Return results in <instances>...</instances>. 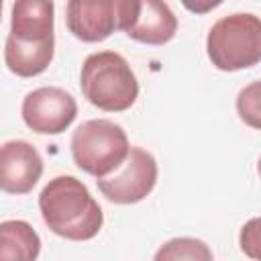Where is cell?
I'll return each instance as SVG.
<instances>
[{
    "instance_id": "cell-15",
    "label": "cell",
    "mask_w": 261,
    "mask_h": 261,
    "mask_svg": "<svg viewBox=\"0 0 261 261\" xmlns=\"http://www.w3.org/2000/svg\"><path fill=\"white\" fill-rule=\"evenodd\" d=\"M239 245L249 259L261 261V216H255L241 226Z\"/></svg>"
},
{
    "instance_id": "cell-1",
    "label": "cell",
    "mask_w": 261,
    "mask_h": 261,
    "mask_svg": "<svg viewBox=\"0 0 261 261\" xmlns=\"http://www.w3.org/2000/svg\"><path fill=\"white\" fill-rule=\"evenodd\" d=\"M43 222L67 241H90L102 224L104 214L86 184L73 175H57L39 194Z\"/></svg>"
},
{
    "instance_id": "cell-14",
    "label": "cell",
    "mask_w": 261,
    "mask_h": 261,
    "mask_svg": "<svg viewBox=\"0 0 261 261\" xmlns=\"http://www.w3.org/2000/svg\"><path fill=\"white\" fill-rule=\"evenodd\" d=\"M237 112L247 126L261 130V80L247 84L237 94Z\"/></svg>"
},
{
    "instance_id": "cell-8",
    "label": "cell",
    "mask_w": 261,
    "mask_h": 261,
    "mask_svg": "<svg viewBox=\"0 0 261 261\" xmlns=\"http://www.w3.org/2000/svg\"><path fill=\"white\" fill-rule=\"evenodd\" d=\"M43 173V159L29 141H6L0 149V188L6 194H27Z\"/></svg>"
},
{
    "instance_id": "cell-10",
    "label": "cell",
    "mask_w": 261,
    "mask_h": 261,
    "mask_svg": "<svg viewBox=\"0 0 261 261\" xmlns=\"http://www.w3.org/2000/svg\"><path fill=\"white\" fill-rule=\"evenodd\" d=\"M177 18L167 2L143 0L135 22L128 27L126 35L145 45H165L175 37Z\"/></svg>"
},
{
    "instance_id": "cell-4",
    "label": "cell",
    "mask_w": 261,
    "mask_h": 261,
    "mask_svg": "<svg viewBox=\"0 0 261 261\" xmlns=\"http://www.w3.org/2000/svg\"><path fill=\"white\" fill-rule=\"evenodd\" d=\"M69 147L75 165L96 179L114 173L130 151L124 128L108 118H92L82 122L73 130Z\"/></svg>"
},
{
    "instance_id": "cell-13",
    "label": "cell",
    "mask_w": 261,
    "mask_h": 261,
    "mask_svg": "<svg viewBox=\"0 0 261 261\" xmlns=\"http://www.w3.org/2000/svg\"><path fill=\"white\" fill-rule=\"evenodd\" d=\"M153 261H214V255L200 239L175 237L157 249Z\"/></svg>"
},
{
    "instance_id": "cell-16",
    "label": "cell",
    "mask_w": 261,
    "mask_h": 261,
    "mask_svg": "<svg viewBox=\"0 0 261 261\" xmlns=\"http://www.w3.org/2000/svg\"><path fill=\"white\" fill-rule=\"evenodd\" d=\"M257 171H259V175H261V157H259V161H257Z\"/></svg>"
},
{
    "instance_id": "cell-3",
    "label": "cell",
    "mask_w": 261,
    "mask_h": 261,
    "mask_svg": "<svg viewBox=\"0 0 261 261\" xmlns=\"http://www.w3.org/2000/svg\"><path fill=\"white\" fill-rule=\"evenodd\" d=\"M206 53L220 71H239L261 61V18L253 12L220 16L208 31Z\"/></svg>"
},
{
    "instance_id": "cell-11",
    "label": "cell",
    "mask_w": 261,
    "mask_h": 261,
    "mask_svg": "<svg viewBox=\"0 0 261 261\" xmlns=\"http://www.w3.org/2000/svg\"><path fill=\"white\" fill-rule=\"evenodd\" d=\"M55 53V39L45 43H22L14 37H6L4 41V63L6 67L20 75V77H33L43 73Z\"/></svg>"
},
{
    "instance_id": "cell-9",
    "label": "cell",
    "mask_w": 261,
    "mask_h": 261,
    "mask_svg": "<svg viewBox=\"0 0 261 261\" xmlns=\"http://www.w3.org/2000/svg\"><path fill=\"white\" fill-rule=\"evenodd\" d=\"M55 4L51 0H18L12 4L10 37L22 43L53 41Z\"/></svg>"
},
{
    "instance_id": "cell-6",
    "label": "cell",
    "mask_w": 261,
    "mask_h": 261,
    "mask_svg": "<svg viewBox=\"0 0 261 261\" xmlns=\"http://www.w3.org/2000/svg\"><path fill=\"white\" fill-rule=\"evenodd\" d=\"M157 161L143 147H130L124 163L108 177L96 179L102 196L114 204H137L157 184Z\"/></svg>"
},
{
    "instance_id": "cell-5",
    "label": "cell",
    "mask_w": 261,
    "mask_h": 261,
    "mask_svg": "<svg viewBox=\"0 0 261 261\" xmlns=\"http://www.w3.org/2000/svg\"><path fill=\"white\" fill-rule=\"evenodd\" d=\"M139 8V0H69L65 4V22L75 39L100 43L116 29L126 33Z\"/></svg>"
},
{
    "instance_id": "cell-2",
    "label": "cell",
    "mask_w": 261,
    "mask_h": 261,
    "mask_svg": "<svg viewBox=\"0 0 261 261\" xmlns=\"http://www.w3.org/2000/svg\"><path fill=\"white\" fill-rule=\"evenodd\" d=\"M84 98L106 112L128 110L139 96V82L128 61L116 51H98L84 59L80 71Z\"/></svg>"
},
{
    "instance_id": "cell-7",
    "label": "cell",
    "mask_w": 261,
    "mask_h": 261,
    "mask_svg": "<svg viewBox=\"0 0 261 261\" xmlns=\"http://www.w3.org/2000/svg\"><path fill=\"white\" fill-rule=\"evenodd\" d=\"M24 124L39 135H59L77 116L75 98L57 86H43L22 98Z\"/></svg>"
},
{
    "instance_id": "cell-12",
    "label": "cell",
    "mask_w": 261,
    "mask_h": 261,
    "mask_svg": "<svg viewBox=\"0 0 261 261\" xmlns=\"http://www.w3.org/2000/svg\"><path fill=\"white\" fill-rule=\"evenodd\" d=\"M41 237L27 220H4L0 224V261H37Z\"/></svg>"
}]
</instances>
